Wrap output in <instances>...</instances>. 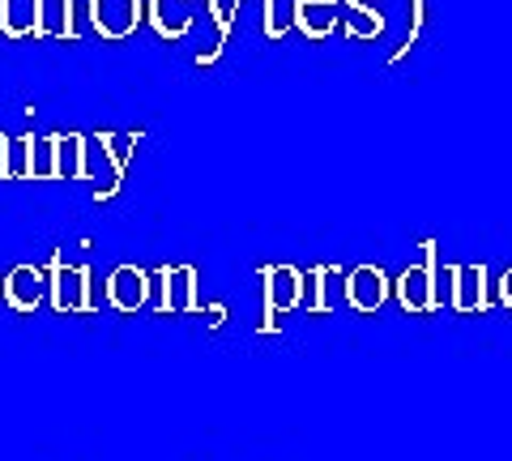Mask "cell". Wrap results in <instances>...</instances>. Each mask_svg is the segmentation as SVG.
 Masks as SVG:
<instances>
[{"mask_svg":"<svg viewBox=\"0 0 512 461\" xmlns=\"http://www.w3.org/2000/svg\"><path fill=\"white\" fill-rule=\"evenodd\" d=\"M86 18L103 43H120L128 35H137L141 22H146V0H90Z\"/></svg>","mask_w":512,"mask_h":461,"instance_id":"cell-1","label":"cell"},{"mask_svg":"<svg viewBox=\"0 0 512 461\" xmlns=\"http://www.w3.org/2000/svg\"><path fill=\"white\" fill-rule=\"evenodd\" d=\"M436 278H440V265H436V240H423V265H410L402 278H397V299L410 316L419 312H436Z\"/></svg>","mask_w":512,"mask_h":461,"instance_id":"cell-2","label":"cell"},{"mask_svg":"<svg viewBox=\"0 0 512 461\" xmlns=\"http://www.w3.org/2000/svg\"><path fill=\"white\" fill-rule=\"evenodd\" d=\"M261 278H265V321H261V329L269 333L278 325L274 321L278 312H291V308L303 304V274L295 265H265Z\"/></svg>","mask_w":512,"mask_h":461,"instance_id":"cell-3","label":"cell"},{"mask_svg":"<svg viewBox=\"0 0 512 461\" xmlns=\"http://www.w3.org/2000/svg\"><path fill=\"white\" fill-rule=\"evenodd\" d=\"M342 22V0H291V30L308 43H325Z\"/></svg>","mask_w":512,"mask_h":461,"instance_id":"cell-4","label":"cell"},{"mask_svg":"<svg viewBox=\"0 0 512 461\" xmlns=\"http://www.w3.org/2000/svg\"><path fill=\"white\" fill-rule=\"evenodd\" d=\"M342 299L359 312H376L389 299V274L380 265H355L342 278Z\"/></svg>","mask_w":512,"mask_h":461,"instance_id":"cell-5","label":"cell"},{"mask_svg":"<svg viewBox=\"0 0 512 461\" xmlns=\"http://www.w3.org/2000/svg\"><path fill=\"white\" fill-rule=\"evenodd\" d=\"M90 141L103 150V158H107V167H111V184L107 188H99V201H107V197H116L120 193V180H124V171H128V158L137 154V141H141V129L137 133H116V129H99V133H90Z\"/></svg>","mask_w":512,"mask_h":461,"instance_id":"cell-6","label":"cell"},{"mask_svg":"<svg viewBox=\"0 0 512 461\" xmlns=\"http://www.w3.org/2000/svg\"><path fill=\"white\" fill-rule=\"evenodd\" d=\"M47 291H52V304L60 312H90V269L77 265V269H64L60 261H52V282H47Z\"/></svg>","mask_w":512,"mask_h":461,"instance_id":"cell-7","label":"cell"},{"mask_svg":"<svg viewBox=\"0 0 512 461\" xmlns=\"http://www.w3.org/2000/svg\"><path fill=\"white\" fill-rule=\"evenodd\" d=\"M146 22L154 26L158 39L180 43L188 39L192 22H197V5L192 0H146Z\"/></svg>","mask_w":512,"mask_h":461,"instance_id":"cell-8","label":"cell"},{"mask_svg":"<svg viewBox=\"0 0 512 461\" xmlns=\"http://www.w3.org/2000/svg\"><path fill=\"white\" fill-rule=\"evenodd\" d=\"M0 35L5 39H47L43 0H0Z\"/></svg>","mask_w":512,"mask_h":461,"instance_id":"cell-9","label":"cell"},{"mask_svg":"<svg viewBox=\"0 0 512 461\" xmlns=\"http://www.w3.org/2000/svg\"><path fill=\"white\" fill-rule=\"evenodd\" d=\"M107 299H111V308H120V312H137L150 299V274H146V269H137V265L111 269Z\"/></svg>","mask_w":512,"mask_h":461,"instance_id":"cell-10","label":"cell"},{"mask_svg":"<svg viewBox=\"0 0 512 461\" xmlns=\"http://www.w3.org/2000/svg\"><path fill=\"white\" fill-rule=\"evenodd\" d=\"M52 146H56V180H90V133H52Z\"/></svg>","mask_w":512,"mask_h":461,"instance_id":"cell-11","label":"cell"},{"mask_svg":"<svg viewBox=\"0 0 512 461\" xmlns=\"http://www.w3.org/2000/svg\"><path fill=\"white\" fill-rule=\"evenodd\" d=\"M457 312H483L487 299V269L483 265H453V299Z\"/></svg>","mask_w":512,"mask_h":461,"instance_id":"cell-12","label":"cell"},{"mask_svg":"<svg viewBox=\"0 0 512 461\" xmlns=\"http://www.w3.org/2000/svg\"><path fill=\"white\" fill-rule=\"evenodd\" d=\"M303 299H308V312H329L342 304V269L333 265H316L308 278H303Z\"/></svg>","mask_w":512,"mask_h":461,"instance_id":"cell-13","label":"cell"},{"mask_svg":"<svg viewBox=\"0 0 512 461\" xmlns=\"http://www.w3.org/2000/svg\"><path fill=\"white\" fill-rule=\"evenodd\" d=\"M43 291H47V274H43V269H35V265H18L5 278V299L18 312H35Z\"/></svg>","mask_w":512,"mask_h":461,"instance_id":"cell-14","label":"cell"},{"mask_svg":"<svg viewBox=\"0 0 512 461\" xmlns=\"http://www.w3.org/2000/svg\"><path fill=\"white\" fill-rule=\"evenodd\" d=\"M197 308V269H163V312H192Z\"/></svg>","mask_w":512,"mask_h":461,"instance_id":"cell-15","label":"cell"},{"mask_svg":"<svg viewBox=\"0 0 512 461\" xmlns=\"http://www.w3.org/2000/svg\"><path fill=\"white\" fill-rule=\"evenodd\" d=\"M239 5H244V0H205V9H210V18H214V26H218V43L210 47V52H201V56H197V65H201V69L218 65L222 47H227L231 30H235V13H239Z\"/></svg>","mask_w":512,"mask_h":461,"instance_id":"cell-16","label":"cell"},{"mask_svg":"<svg viewBox=\"0 0 512 461\" xmlns=\"http://www.w3.org/2000/svg\"><path fill=\"white\" fill-rule=\"evenodd\" d=\"M384 13L380 9H355V5H342V30L346 39H380L384 35Z\"/></svg>","mask_w":512,"mask_h":461,"instance_id":"cell-17","label":"cell"},{"mask_svg":"<svg viewBox=\"0 0 512 461\" xmlns=\"http://www.w3.org/2000/svg\"><path fill=\"white\" fill-rule=\"evenodd\" d=\"M43 30H47V39H64V43H77L73 0H43Z\"/></svg>","mask_w":512,"mask_h":461,"instance_id":"cell-18","label":"cell"},{"mask_svg":"<svg viewBox=\"0 0 512 461\" xmlns=\"http://www.w3.org/2000/svg\"><path fill=\"white\" fill-rule=\"evenodd\" d=\"M26 180H56V146H52V133L35 137V146H30V171H26Z\"/></svg>","mask_w":512,"mask_h":461,"instance_id":"cell-19","label":"cell"},{"mask_svg":"<svg viewBox=\"0 0 512 461\" xmlns=\"http://www.w3.org/2000/svg\"><path fill=\"white\" fill-rule=\"evenodd\" d=\"M423 26H427V0H410V26H406V43L397 47V52L389 56V69H397L402 60L410 56V47L423 39Z\"/></svg>","mask_w":512,"mask_h":461,"instance_id":"cell-20","label":"cell"},{"mask_svg":"<svg viewBox=\"0 0 512 461\" xmlns=\"http://www.w3.org/2000/svg\"><path fill=\"white\" fill-rule=\"evenodd\" d=\"M30 146H35V133L13 137V146H9V180H26V171H30Z\"/></svg>","mask_w":512,"mask_h":461,"instance_id":"cell-21","label":"cell"},{"mask_svg":"<svg viewBox=\"0 0 512 461\" xmlns=\"http://www.w3.org/2000/svg\"><path fill=\"white\" fill-rule=\"evenodd\" d=\"M261 26H265V39L278 43L286 30H291V9H282L278 0H265V22H261Z\"/></svg>","mask_w":512,"mask_h":461,"instance_id":"cell-22","label":"cell"},{"mask_svg":"<svg viewBox=\"0 0 512 461\" xmlns=\"http://www.w3.org/2000/svg\"><path fill=\"white\" fill-rule=\"evenodd\" d=\"M9 146H13V137L0 133V180H9Z\"/></svg>","mask_w":512,"mask_h":461,"instance_id":"cell-23","label":"cell"},{"mask_svg":"<svg viewBox=\"0 0 512 461\" xmlns=\"http://www.w3.org/2000/svg\"><path fill=\"white\" fill-rule=\"evenodd\" d=\"M500 304L512 312V269H508V274L500 278Z\"/></svg>","mask_w":512,"mask_h":461,"instance_id":"cell-24","label":"cell"}]
</instances>
